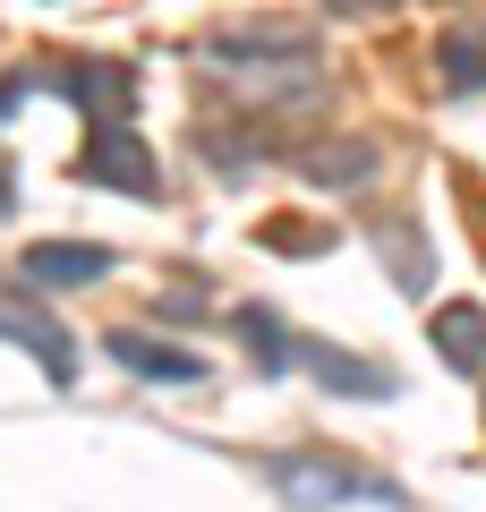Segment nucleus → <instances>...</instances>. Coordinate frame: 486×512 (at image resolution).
Segmentation results:
<instances>
[{"label": "nucleus", "mask_w": 486, "mask_h": 512, "mask_svg": "<svg viewBox=\"0 0 486 512\" xmlns=\"http://www.w3.org/2000/svg\"><path fill=\"white\" fill-rule=\"evenodd\" d=\"M94 188H120V197H162V163L137 128H86V154H77Z\"/></svg>", "instance_id": "2"}, {"label": "nucleus", "mask_w": 486, "mask_h": 512, "mask_svg": "<svg viewBox=\"0 0 486 512\" xmlns=\"http://www.w3.org/2000/svg\"><path fill=\"white\" fill-rule=\"evenodd\" d=\"M273 487H282L299 512H324V504H384V512H401V487H393V478H367L359 461H333V453H290V461H273Z\"/></svg>", "instance_id": "1"}, {"label": "nucleus", "mask_w": 486, "mask_h": 512, "mask_svg": "<svg viewBox=\"0 0 486 512\" xmlns=\"http://www.w3.org/2000/svg\"><path fill=\"white\" fill-rule=\"evenodd\" d=\"M427 333H435V350H444L461 376H486V308H461V299H452Z\"/></svg>", "instance_id": "7"}, {"label": "nucleus", "mask_w": 486, "mask_h": 512, "mask_svg": "<svg viewBox=\"0 0 486 512\" xmlns=\"http://www.w3.org/2000/svg\"><path fill=\"white\" fill-rule=\"evenodd\" d=\"M9 188H18V180H9V163H0V205H9Z\"/></svg>", "instance_id": "11"}, {"label": "nucleus", "mask_w": 486, "mask_h": 512, "mask_svg": "<svg viewBox=\"0 0 486 512\" xmlns=\"http://www.w3.org/2000/svg\"><path fill=\"white\" fill-rule=\"evenodd\" d=\"M239 342L256 350V367H290V333L273 325L265 308H239Z\"/></svg>", "instance_id": "9"}, {"label": "nucleus", "mask_w": 486, "mask_h": 512, "mask_svg": "<svg viewBox=\"0 0 486 512\" xmlns=\"http://www.w3.org/2000/svg\"><path fill=\"white\" fill-rule=\"evenodd\" d=\"M35 282H103L111 274V248H94V239H43V248L18 256Z\"/></svg>", "instance_id": "6"}, {"label": "nucleus", "mask_w": 486, "mask_h": 512, "mask_svg": "<svg viewBox=\"0 0 486 512\" xmlns=\"http://www.w3.org/2000/svg\"><path fill=\"white\" fill-rule=\"evenodd\" d=\"M0 342H26L52 384H69V367H77V359H69V333H52V316H43V308H18V299H0Z\"/></svg>", "instance_id": "5"}, {"label": "nucleus", "mask_w": 486, "mask_h": 512, "mask_svg": "<svg viewBox=\"0 0 486 512\" xmlns=\"http://www.w3.org/2000/svg\"><path fill=\"white\" fill-rule=\"evenodd\" d=\"M43 86L69 94L94 128H128V111H137V69H128V60H69V69H52Z\"/></svg>", "instance_id": "3"}, {"label": "nucleus", "mask_w": 486, "mask_h": 512, "mask_svg": "<svg viewBox=\"0 0 486 512\" xmlns=\"http://www.w3.org/2000/svg\"><path fill=\"white\" fill-rule=\"evenodd\" d=\"M214 60L222 77H248V86H265V94H316V60L299 52V43H214Z\"/></svg>", "instance_id": "4"}, {"label": "nucleus", "mask_w": 486, "mask_h": 512, "mask_svg": "<svg viewBox=\"0 0 486 512\" xmlns=\"http://www.w3.org/2000/svg\"><path fill=\"white\" fill-rule=\"evenodd\" d=\"M444 77L452 86H486V43L478 35H444Z\"/></svg>", "instance_id": "10"}, {"label": "nucleus", "mask_w": 486, "mask_h": 512, "mask_svg": "<svg viewBox=\"0 0 486 512\" xmlns=\"http://www.w3.org/2000/svg\"><path fill=\"white\" fill-rule=\"evenodd\" d=\"M111 359L137 367V376H171V384H197L205 359L197 350H171V342H145V333H111Z\"/></svg>", "instance_id": "8"}]
</instances>
